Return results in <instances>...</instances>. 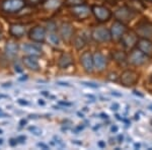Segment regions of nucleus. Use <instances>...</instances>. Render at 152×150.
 I'll return each mask as SVG.
<instances>
[{"label": "nucleus", "instance_id": "obj_1", "mask_svg": "<svg viewBox=\"0 0 152 150\" xmlns=\"http://www.w3.org/2000/svg\"><path fill=\"white\" fill-rule=\"evenodd\" d=\"M136 13L137 11H135L132 7L122 6L120 8H118L116 12H115V18H117V20L126 23L133 20L134 18L136 16Z\"/></svg>", "mask_w": 152, "mask_h": 150}, {"label": "nucleus", "instance_id": "obj_2", "mask_svg": "<svg viewBox=\"0 0 152 150\" xmlns=\"http://www.w3.org/2000/svg\"><path fill=\"white\" fill-rule=\"evenodd\" d=\"M148 57L146 54H144L141 50L137 49H132L131 52L128 55V62L134 66H142L147 63Z\"/></svg>", "mask_w": 152, "mask_h": 150}, {"label": "nucleus", "instance_id": "obj_3", "mask_svg": "<svg viewBox=\"0 0 152 150\" xmlns=\"http://www.w3.org/2000/svg\"><path fill=\"white\" fill-rule=\"evenodd\" d=\"M92 39L97 42V43H107L112 40L111 37V31L110 29L104 26H99V28H95L91 33Z\"/></svg>", "mask_w": 152, "mask_h": 150}, {"label": "nucleus", "instance_id": "obj_4", "mask_svg": "<svg viewBox=\"0 0 152 150\" xmlns=\"http://www.w3.org/2000/svg\"><path fill=\"white\" fill-rule=\"evenodd\" d=\"M91 11L95 16V18L100 23L107 21L112 18V11L107 7L100 6V5H94L91 7Z\"/></svg>", "mask_w": 152, "mask_h": 150}, {"label": "nucleus", "instance_id": "obj_5", "mask_svg": "<svg viewBox=\"0 0 152 150\" xmlns=\"http://www.w3.org/2000/svg\"><path fill=\"white\" fill-rule=\"evenodd\" d=\"M139 74L134 70H125L120 76L121 83L124 86H132L138 82Z\"/></svg>", "mask_w": 152, "mask_h": 150}, {"label": "nucleus", "instance_id": "obj_6", "mask_svg": "<svg viewBox=\"0 0 152 150\" xmlns=\"http://www.w3.org/2000/svg\"><path fill=\"white\" fill-rule=\"evenodd\" d=\"M24 5H26L24 0H4L2 3V9L6 12L12 13L21 10Z\"/></svg>", "mask_w": 152, "mask_h": 150}, {"label": "nucleus", "instance_id": "obj_7", "mask_svg": "<svg viewBox=\"0 0 152 150\" xmlns=\"http://www.w3.org/2000/svg\"><path fill=\"white\" fill-rule=\"evenodd\" d=\"M127 31H128V29H127L126 24H125L124 23H122V21L116 20L114 23L112 24V28H111V29H110V31H111L112 40L120 41L122 38V36H123Z\"/></svg>", "mask_w": 152, "mask_h": 150}, {"label": "nucleus", "instance_id": "obj_8", "mask_svg": "<svg viewBox=\"0 0 152 150\" xmlns=\"http://www.w3.org/2000/svg\"><path fill=\"white\" fill-rule=\"evenodd\" d=\"M135 33L137 36L143 39H150L152 38V23L148 21H143L136 26L135 28Z\"/></svg>", "mask_w": 152, "mask_h": 150}, {"label": "nucleus", "instance_id": "obj_9", "mask_svg": "<svg viewBox=\"0 0 152 150\" xmlns=\"http://www.w3.org/2000/svg\"><path fill=\"white\" fill-rule=\"evenodd\" d=\"M122 44L125 48L127 49H133L135 46L137 45V42H138V36L137 34L133 31H127L126 33L122 36L121 40Z\"/></svg>", "mask_w": 152, "mask_h": 150}, {"label": "nucleus", "instance_id": "obj_10", "mask_svg": "<svg viewBox=\"0 0 152 150\" xmlns=\"http://www.w3.org/2000/svg\"><path fill=\"white\" fill-rule=\"evenodd\" d=\"M28 37L31 41L37 43H44L46 40V29L43 26H35L29 31Z\"/></svg>", "mask_w": 152, "mask_h": 150}, {"label": "nucleus", "instance_id": "obj_11", "mask_svg": "<svg viewBox=\"0 0 152 150\" xmlns=\"http://www.w3.org/2000/svg\"><path fill=\"white\" fill-rule=\"evenodd\" d=\"M80 62L83 67V69L85 70V72L91 73L94 69V58H92V54L89 51H86L81 55L80 57Z\"/></svg>", "mask_w": 152, "mask_h": 150}, {"label": "nucleus", "instance_id": "obj_12", "mask_svg": "<svg viewBox=\"0 0 152 150\" xmlns=\"http://www.w3.org/2000/svg\"><path fill=\"white\" fill-rule=\"evenodd\" d=\"M59 33H60V37L63 39V41L70 42L72 40L73 33H74L72 24L69 23H63L59 29Z\"/></svg>", "mask_w": 152, "mask_h": 150}, {"label": "nucleus", "instance_id": "obj_13", "mask_svg": "<svg viewBox=\"0 0 152 150\" xmlns=\"http://www.w3.org/2000/svg\"><path fill=\"white\" fill-rule=\"evenodd\" d=\"M71 13H72L76 18L84 19L89 16L90 10H89V7H87L86 5H84V4H81V5L73 7Z\"/></svg>", "mask_w": 152, "mask_h": 150}, {"label": "nucleus", "instance_id": "obj_14", "mask_svg": "<svg viewBox=\"0 0 152 150\" xmlns=\"http://www.w3.org/2000/svg\"><path fill=\"white\" fill-rule=\"evenodd\" d=\"M137 48L141 50L144 54H146L147 56H152V42L149 39L141 38L140 40H138Z\"/></svg>", "mask_w": 152, "mask_h": 150}, {"label": "nucleus", "instance_id": "obj_15", "mask_svg": "<svg viewBox=\"0 0 152 150\" xmlns=\"http://www.w3.org/2000/svg\"><path fill=\"white\" fill-rule=\"evenodd\" d=\"M92 58H94V66L95 69L97 71L104 70L105 66H107V60H105L104 56L99 52H95L92 55Z\"/></svg>", "mask_w": 152, "mask_h": 150}, {"label": "nucleus", "instance_id": "obj_16", "mask_svg": "<svg viewBox=\"0 0 152 150\" xmlns=\"http://www.w3.org/2000/svg\"><path fill=\"white\" fill-rule=\"evenodd\" d=\"M23 62L24 65L26 66V68L34 71H39L40 70V66H39L38 60H37L36 56H26V57L23 58Z\"/></svg>", "mask_w": 152, "mask_h": 150}, {"label": "nucleus", "instance_id": "obj_17", "mask_svg": "<svg viewBox=\"0 0 152 150\" xmlns=\"http://www.w3.org/2000/svg\"><path fill=\"white\" fill-rule=\"evenodd\" d=\"M72 63H73L72 56L67 53L62 54L58 60V65L61 69H66V68L69 67L70 65H72Z\"/></svg>", "mask_w": 152, "mask_h": 150}, {"label": "nucleus", "instance_id": "obj_18", "mask_svg": "<svg viewBox=\"0 0 152 150\" xmlns=\"http://www.w3.org/2000/svg\"><path fill=\"white\" fill-rule=\"evenodd\" d=\"M18 45L14 42H8L5 45V54L8 58H13L18 55Z\"/></svg>", "mask_w": 152, "mask_h": 150}, {"label": "nucleus", "instance_id": "obj_19", "mask_svg": "<svg viewBox=\"0 0 152 150\" xmlns=\"http://www.w3.org/2000/svg\"><path fill=\"white\" fill-rule=\"evenodd\" d=\"M112 57L119 65H125L128 62V55L123 51H115L112 54Z\"/></svg>", "mask_w": 152, "mask_h": 150}, {"label": "nucleus", "instance_id": "obj_20", "mask_svg": "<svg viewBox=\"0 0 152 150\" xmlns=\"http://www.w3.org/2000/svg\"><path fill=\"white\" fill-rule=\"evenodd\" d=\"M9 33H10L11 36L20 38L26 33V28L23 24H11L10 29H9Z\"/></svg>", "mask_w": 152, "mask_h": 150}, {"label": "nucleus", "instance_id": "obj_21", "mask_svg": "<svg viewBox=\"0 0 152 150\" xmlns=\"http://www.w3.org/2000/svg\"><path fill=\"white\" fill-rule=\"evenodd\" d=\"M23 50L26 53H28V54H29V55H31V56H36V57L42 55V50H41V49H39L38 47H36L34 45H31V44H24L23 47Z\"/></svg>", "mask_w": 152, "mask_h": 150}, {"label": "nucleus", "instance_id": "obj_22", "mask_svg": "<svg viewBox=\"0 0 152 150\" xmlns=\"http://www.w3.org/2000/svg\"><path fill=\"white\" fill-rule=\"evenodd\" d=\"M61 5V0H46L44 7L46 9H56Z\"/></svg>", "mask_w": 152, "mask_h": 150}, {"label": "nucleus", "instance_id": "obj_23", "mask_svg": "<svg viewBox=\"0 0 152 150\" xmlns=\"http://www.w3.org/2000/svg\"><path fill=\"white\" fill-rule=\"evenodd\" d=\"M73 45L75 46V48L77 49V50H81V49L84 48L85 41H84V39L82 38V36H76L74 38V41H73Z\"/></svg>", "mask_w": 152, "mask_h": 150}, {"label": "nucleus", "instance_id": "obj_24", "mask_svg": "<svg viewBox=\"0 0 152 150\" xmlns=\"http://www.w3.org/2000/svg\"><path fill=\"white\" fill-rule=\"evenodd\" d=\"M65 4L68 6H78L84 4V0H65Z\"/></svg>", "mask_w": 152, "mask_h": 150}, {"label": "nucleus", "instance_id": "obj_25", "mask_svg": "<svg viewBox=\"0 0 152 150\" xmlns=\"http://www.w3.org/2000/svg\"><path fill=\"white\" fill-rule=\"evenodd\" d=\"M49 39H50V42L53 44V45H56L58 46L59 43H60V40H59V37L56 35V34H50V36H49Z\"/></svg>", "mask_w": 152, "mask_h": 150}, {"label": "nucleus", "instance_id": "obj_26", "mask_svg": "<svg viewBox=\"0 0 152 150\" xmlns=\"http://www.w3.org/2000/svg\"><path fill=\"white\" fill-rule=\"evenodd\" d=\"M28 131L33 132V134H34V135H36V136H41V134H42V130H41V129H39L38 127H35V126L29 127V128H28Z\"/></svg>", "mask_w": 152, "mask_h": 150}, {"label": "nucleus", "instance_id": "obj_27", "mask_svg": "<svg viewBox=\"0 0 152 150\" xmlns=\"http://www.w3.org/2000/svg\"><path fill=\"white\" fill-rule=\"evenodd\" d=\"M82 84L86 85V86H89V87H92V88H97V87H99V85H97V84H94V83H90V82H84V81L82 82Z\"/></svg>", "mask_w": 152, "mask_h": 150}, {"label": "nucleus", "instance_id": "obj_28", "mask_svg": "<svg viewBox=\"0 0 152 150\" xmlns=\"http://www.w3.org/2000/svg\"><path fill=\"white\" fill-rule=\"evenodd\" d=\"M26 136H19V137H18V138H16V141H18L19 143L23 144L24 142H26Z\"/></svg>", "mask_w": 152, "mask_h": 150}, {"label": "nucleus", "instance_id": "obj_29", "mask_svg": "<svg viewBox=\"0 0 152 150\" xmlns=\"http://www.w3.org/2000/svg\"><path fill=\"white\" fill-rule=\"evenodd\" d=\"M26 3H29V4H37L41 1V0H24Z\"/></svg>", "mask_w": 152, "mask_h": 150}, {"label": "nucleus", "instance_id": "obj_30", "mask_svg": "<svg viewBox=\"0 0 152 150\" xmlns=\"http://www.w3.org/2000/svg\"><path fill=\"white\" fill-rule=\"evenodd\" d=\"M16 143H18L16 139H13V138H11V139H10V141H9V144H10L11 146H15Z\"/></svg>", "mask_w": 152, "mask_h": 150}, {"label": "nucleus", "instance_id": "obj_31", "mask_svg": "<svg viewBox=\"0 0 152 150\" xmlns=\"http://www.w3.org/2000/svg\"><path fill=\"white\" fill-rule=\"evenodd\" d=\"M18 104L19 105H28V102L26 100H18Z\"/></svg>", "mask_w": 152, "mask_h": 150}, {"label": "nucleus", "instance_id": "obj_32", "mask_svg": "<svg viewBox=\"0 0 152 150\" xmlns=\"http://www.w3.org/2000/svg\"><path fill=\"white\" fill-rule=\"evenodd\" d=\"M38 146H39V147H41V148H43V149H48V148H49L47 145L44 144V143H38Z\"/></svg>", "mask_w": 152, "mask_h": 150}, {"label": "nucleus", "instance_id": "obj_33", "mask_svg": "<svg viewBox=\"0 0 152 150\" xmlns=\"http://www.w3.org/2000/svg\"><path fill=\"white\" fill-rule=\"evenodd\" d=\"M59 104L63 105H67V107H70V105H71L70 102H59Z\"/></svg>", "mask_w": 152, "mask_h": 150}, {"label": "nucleus", "instance_id": "obj_34", "mask_svg": "<svg viewBox=\"0 0 152 150\" xmlns=\"http://www.w3.org/2000/svg\"><path fill=\"white\" fill-rule=\"evenodd\" d=\"M118 108H119V105H118V104H114V105H112V110H118Z\"/></svg>", "mask_w": 152, "mask_h": 150}, {"label": "nucleus", "instance_id": "obj_35", "mask_svg": "<svg viewBox=\"0 0 152 150\" xmlns=\"http://www.w3.org/2000/svg\"><path fill=\"white\" fill-rule=\"evenodd\" d=\"M58 84L59 85H62V86H70L68 83H66V82H58Z\"/></svg>", "mask_w": 152, "mask_h": 150}, {"label": "nucleus", "instance_id": "obj_36", "mask_svg": "<svg viewBox=\"0 0 152 150\" xmlns=\"http://www.w3.org/2000/svg\"><path fill=\"white\" fill-rule=\"evenodd\" d=\"M99 146L102 147V148H104V147H105V143H104V142H102V141H99Z\"/></svg>", "mask_w": 152, "mask_h": 150}, {"label": "nucleus", "instance_id": "obj_37", "mask_svg": "<svg viewBox=\"0 0 152 150\" xmlns=\"http://www.w3.org/2000/svg\"><path fill=\"white\" fill-rule=\"evenodd\" d=\"M111 130H112V132H115V133H116V132L118 131V127H117V126H113Z\"/></svg>", "mask_w": 152, "mask_h": 150}, {"label": "nucleus", "instance_id": "obj_38", "mask_svg": "<svg viewBox=\"0 0 152 150\" xmlns=\"http://www.w3.org/2000/svg\"><path fill=\"white\" fill-rule=\"evenodd\" d=\"M134 94H136V95H139V97H143V94H141V93H139L138 91H134Z\"/></svg>", "mask_w": 152, "mask_h": 150}, {"label": "nucleus", "instance_id": "obj_39", "mask_svg": "<svg viewBox=\"0 0 152 150\" xmlns=\"http://www.w3.org/2000/svg\"><path fill=\"white\" fill-rule=\"evenodd\" d=\"M39 105H45V102H43L42 100H39Z\"/></svg>", "mask_w": 152, "mask_h": 150}, {"label": "nucleus", "instance_id": "obj_40", "mask_svg": "<svg viewBox=\"0 0 152 150\" xmlns=\"http://www.w3.org/2000/svg\"><path fill=\"white\" fill-rule=\"evenodd\" d=\"M23 124H26V120H21V121H20V126H23Z\"/></svg>", "mask_w": 152, "mask_h": 150}, {"label": "nucleus", "instance_id": "obj_41", "mask_svg": "<svg viewBox=\"0 0 152 150\" xmlns=\"http://www.w3.org/2000/svg\"><path fill=\"white\" fill-rule=\"evenodd\" d=\"M15 71H18V72H21L23 70L20 69V67H18H18H15Z\"/></svg>", "mask_w": 152, "mask_h": 150}, {"label": "nucleus", "instance_id": "obj_42", "mask_svg": "<svg viewBox=\"0 0 152 150\" xmlns=\"http://www.w3.org/2000/svg\"><path fill=\"white\" fill-rule=\"evenodd\" d=\"M100 116H102V118H107V114H102V115H100Z\"/></svg>", "mask_w": 152, "mask_h": 150}, {"label": "nucleus", "instance_id": "obj_43", "mask_svg": "<svg viewBox=\"0 0 152 150\" xmlns=\"http://www.w3.org/2000/svg\"><path fill=\"white\" fill-rule=\"evenodd\" d=\"M42 93H43L44 95H49V93H47V91H43Z\"/></svg>", "mask_w": 152, "mask_h": 150}, {"label": "nucleus", "instance_id": "obj_44", "mask_svg": "<svg viewBox=\"0 0 152 150\" xmlns=\"http://www.w3.org/2000/svg\"><path fill=\"white\" fill-rule=\"evenodd\" d=\"M2 143H3V140H2V139H0V144H2Z\"/></svg>", "mask_w": 152, "mask_h": 150}, {"label": "nucleus", "instance_id": "obj_45", "mask_svg": "<svg viewBox=\"0 0 152 150\" xmlns=\"http://www.w3.org/2000/svg\"><path fill=\"white\" fill-rule=\"evenodd\" d=\"M0 134H2V131H1V130H0Z\"/></svg>", "mask_w": 152, "mask_h": 150}, {"label": "nucleus", "instance_id": "obj_46", "mask_svg": "<svg viewBox=\"0 0 152 150\" xmlns=\"http://www.w3.org/2000/svg\"><path fill=\"white\" fill-rule=\"evenodd\" d=\"M148 1H151L152 2V0H148Z\"/></svg>", "mask_w": 152, "mask_h": 150}, {"label": "nucleus", "instance_id": "obj_47", "mask_svg": "<svg viewBox=\"0 0 152 150\" xmlns=\"http://www.w3.org/2000/svg\"><path fill=\"white\" fill-rule=\"evenodd\" d=\"M0 37H1V34H0Z\"/></svg>", "mask_w": 152, "mask_h": 150}]
</instances>
